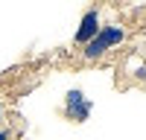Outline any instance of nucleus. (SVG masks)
Here are the masks:
<instances>
[{
  "mask_svg": "<svg viewBox=\"0 0 146 140\" xmlns=\"http://www.w3.org/2000/svg\"><path fill=\"white\" fill-rule=\"evenodd\" d=\"M0 140H12V131H9V128H0Z\"/></svg>",
  "mask_w": 146,
  "mask_h": 140,
  "instance_id": "nucleus-4",
  "label": "nucleus"
},
{
  "mask_svg": "<svg viewBox=\"0 0 146 140\" xmlns=\"http://www.w3.org/2000/svg\"><path fill=\"white\" fill-rule=\"evenodd\" d=\"M64 117L73 120V123H85L91 117V102L85 99L82 90H70L64 96Z\"/></svg>",
  "mask_w": 146,
  "mask_h": 140,
  "instance_id": "nucleus-2",
  "label": "nucleus"
},
{
  "mask_svg": "<svg viewBox=\"0 0 146 140\" xmlns=\"http://www.w3.org/2000/svg\"><path fill=\"white\" fill-rule=\"evenodd\" d=\"M3 120H6V111H3V105H0V125H3Z\"/></svg>",
  "mask_w": 146,
  "mask_h": 140,
  "instance_id": "nucleus-5",
  "label": "nucleus"
},
{
  "mask_svg": "<svg viewBox=\"0 0 146 140\" xmlns=\"http://www.w3.org/2000/svg\"><path fill=\"white\" fill-rule=\"evenodd\" d=\"M100 26H102L100 9H88V12H85V18H82V23H79V29H76V44H79V47L88 44L94 35L100 32Z\"/></svg>",
  "mask_w": 146,
  "mask_h": 140,
  "instance_id": "nucleus-3",
  "label": "nucleus"
},
{
  "mask_svg": "<svg viewBox=\"0 0 146 140\" xmlns=\"http://www.w3.org/2000/svg\"><path fill=\"white\" fill-rule=\"evenodd\" d=\"M123 38H126V29L120 23H105V26H100V32L88 44H82V58L85 61H100L111 47L123 44Z\"/></svg>",
  "mask_w": 146,
  "mask_h": 140,
  "instance_id": "nucleus-1",
  "label": "nucleus"
}]
</instances>
